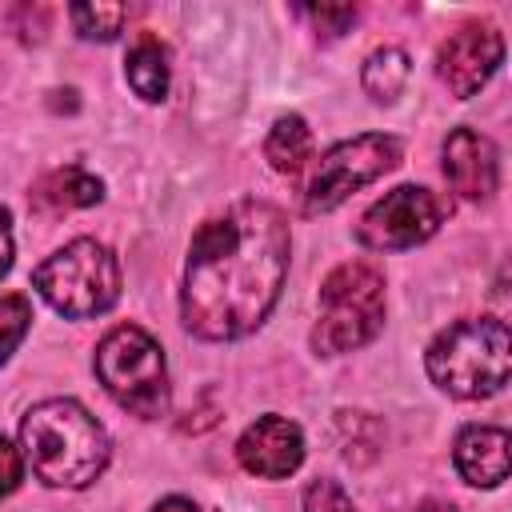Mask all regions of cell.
Returning <instances> with one entry per match:
<instances>
[{
  "mask_svg": "<svg viewBox=\"0 0 512 512\" xmlns=\"http://www.w3.org/2000/svg\"><path fill=\"white\" fill-rule=\"evenodd\" d=\"M288 252V216L268 200H240L204 220L188 244L184 264V328L216 344L256 332L280 296Z\"/></svg>",
  "mask_w": 512,
  "mask_h": 512,
  "instance_id": "obj_1",
  "label": "cell"
},
{
  "mask_svg": "<svg viewBox=\"0 0 512 512\" xmlns=\"http://www.w3.org/2000/svg\"><path fill=\"white\" fill-rule=\"evenodd\" d=\"M20 456L48 488H88L112 456L104 424L76 400H40L20 420Z\"/></svg>",
  "mask_w": 512,
  "mask_h": 512,
  "instance_id": "obj_2",
  "label": "cell"
},
{
  "mask_svg": "<svg viewBox=\"0 0 512 512\" xmlns=\"http://www.w3.org/2000/svg\"><path fill=\"white\" fill-rule=\"evenodd\" d=\"M424 368L432 376V384L456 400H484L496 396L508 384V368H512V336L508 324L496 316H480V320H456L452 328H444L428 352H424Z\"/></svg>",
  "mask_w": 512,
  "mask_h": 512,
  "instance_id": "obj_3",
  "label": "cell"
},
{
  "mask_svg": "<svg viewBox=\"0 0 512 512\" xmlns=\"http://www.w3.org/2000/svg\"><path fill=\"white\" fill-rule=\"evenodd\" d=\"M384 328V272L372 260H348L320 284V316L312 348L320 356H344L364 348Z\"/></svg>",
  "mask_w": 512,
  "mask_h": 512,
  "instance_id": "obj_4",
  "label": "cell"
},
{
  "mask_svg": "<svg viewBox=\"0 0 512 512\" xmlns=\"http://www.w3.org/2000/svg\"><path fill=\"white\" fill-rule=\"evenodd\" d=\"M32 288L52 312L68 320H88V316L108 312L120 300V264L108 244L80 236L56 248L32 272Z\"/></svg>",
  "mask_w": 512,
  "mask_h": 512,
  "instance_id": "obj_5",
  "label": "cell"
},
{
  "mask_svg": "<svg viewBox=\"0 0 512 512\" xmlns=\"http://www.w3.org/2000/svg\"><path fill=\"white\" fill-rule=\"evenodd\" d=\"M96 380L104 392L132 416L140 420H160L172 404L168 388V364L164 348L140 328V324H120L96 344Z\"/></svg>",
  "mask_w": 512,
  "mask_h": 512,
  "instance_id": "obj_6",
  "label": "cell"
},
{
  "mask_svg": "<svg viewBox=\"0 0 512 512\" xmlns=\"http://www.w3.org/2000/svg\"><path fill=\"white\" fill-rule=\"evenodd\" d=\"M400 160H404V144L396 136H384V132H364V136L332 144L308 168V176L300 184V212L304 216H320V212L340 208L352 192L376 184Z\"/></svg>",
  "mask_w": 512,
  "mask_h": 512,
  "instance_id": "obj_7",
  "label": "cell"
},
{
  "mask_svg": "<svg viewBox=\"0 0 512 512\" xmlns=\"http://www.w3.org/2000/svg\"><path fill=\"white\" fill-rule=\"evenodd\" d=\"M448 212L452 204L440 192L420 184H400L360 216L356 240L372 252H404L432 240Z\"/></svg>",
  "mask_w": 512,
  "mask_h": 512,
  "instance_id": "obj_8",
  "label": "cell"
},
{
  "mask_svg": "<svg viewBox=\"0 0 512 512\" xmlns=\"http://www.w3.org/2000/svg\"><path fill=\"white\" fill-rule=\"evenodd\" d=\"M500 60H504V36L496 32V24L468 20V24H460L440 44L436 72H440V80L448 84V92L456 100H468V96H476L492 80V72L500 68Z\"/></svg>",
  "mask_w": 512,
  "mask_h": 512,
  "instance_id": "obj_9",
  "label": "cell"
},
{
  "mask_svg": "<svg viewBox=\"0 0 512 512\" xmlns=\"http://www.w3.org/2000/svg\"><path fill=\"white\" fill-rule=\"evenodd\" d=\"M236 460L260 480H284L304 464V432L288 416H260L236 440Z\"/></svg>",
  "mask_w": 512,
  "mask_h": 512,
  "instance_id": "obj_10",
  "label": "cell"
},
{
  "mask_svg": "<svg viewBox=\"0 0 512 512\" xmlns=\"http://www.w3.org/2000/svg\"><path fill=\"white\" fill-rule=\"evenodd\" d=\"M444 176L456 196L464 200H488L500 188V152L496 144L476 128H456L444 140Z\"/></svg>",
  "mask_w": 512,
  "mask_h": 512,
  "instance_id": "obj_11",
  "label": "cell"
},
{
  "mask_svg": "<svg viewBox=\"0 0 512 512\" xmlns=\"http://www.w3.org/2000/svg\"><path fill=\"white\" fill-rule=\"evenodd\" d=\"M452 464L472 488H500L508 480V432L496 424H468L456 436Z\"/></svg>",
  "mask_w": 512,
  "mask_h": 512,
  "instance_id": "obj_12",
  "label": "cell"
},
{
  "mask_svg": "<svg viewBox=\"0 0 512 512\" xmlns=\"http://www.w3.org/2000/svg\"><path fill=\"white\" fill-rule=\"evenodd\" d=\"M100 200H104V180L92 176L80 164H68V168H56V172L40 176L28 192V204L40 216H64V212H76V208H92Z\"/></svg>",
  "mask_w": 512,
  "mask_h": 512,
  "instance_id": "obj_13",
  "label": "cell"
},
{
  "mask_svg": "<svg viewBox=\"0 0 512 512\" xmlns=\"http://www.w3.org/2000/svg\"><path fill=\"white\" fill-rule=\"evenodd\" d=\"M168 48L156 40V36H140L132 48H128V60H124V80L132 84V92L148 104L164 100L168 96Z\"/></svg>",
  "mask_w": 512,
  "mask_h": 512,
  "instance_id": "obj_14",
  "label": "cell"
},
{
  "mask_svg": "<svg viewBox=\"0 0 512 512\" xmlns=\"http://www.w3.org/2000/svg\"><path fill=\"white\" fill-rule=\"evenodd\" d=\"M264 156H268V164H272L280 176H296V172H304V164L312 160V132H308L304 116H296V112L280 116V120L268 128Z\"/></svg>",
  "mask_w": 512,
  "mask_h": 512,
  "instance_id": "obj_15",
  "label": "cell"
},
{
  "mask_svg": "<svg viewBox=\"0 0 512 512\" xmlns=\"http://www.w3.org/2000/svg\"><path fill=\"white\" fill-rule=\"evenodd\" d=\"M408 72H412L408 52L384 44V48H376V52L364 60V68H360V84H364L368 100H376V104H396V96H400L404 84H408Z\"/></svg>",
  "mask_w": 512,
  "mask_h": 512,
  "instance_id": "obj_16",
  "label": "cell"
},
{
  "mask_svg": "<svg viewBox=\"0 0 512 512\" xmlns=\"http://www.w3.org/2000/svg\"><path fill=\"white\" fill-rule=\"evenodd\" d=\"M68 16L84 40H116L128 20V8L124 4H72Z\"/></svg>",
  "mask_w": 512,
  "mask_h": 512,
  "instance_id": "obj_17",
  "label": "cell"
},
{
  "mask_svg": "<svg viewBox=\"0 0 512 512\" xmlns=\"http://www.w3.org/2000/svg\"><path fill=\"white\" fill-rule=\"evenodd\" d=\"M32 328V304L28 296L12 292V296H0V364L20 348V340L28 336Z\"/></svg>",
  "mask_w": 512,
  "mask_h": 512,
  "instance_id": "obj_18",
  "label": "cell"
},
{
  "mask_svg": "<svg viewBox=\"0 0 512 512\" xmlns=\"http://www.w3.org/2000/svg\"><path fill=\"white\" fill-rule=\"evenodd\" d=\"M304 512H356V504L336 480H312L304 488Z\"/></svg>",
  "mask_w": 512,
  "mask_h": 512,
  "instance_id": "obj_19",
  "label": "cell"
},
{
  "mask_svg": "<svg viewBox=\"0 0 512 512\" xmlns=\"http://www.w3.org/2000/svg\"><path fill=\"white\" fill-rule=\"evenodd\" d=\"M300 16H308L316 28H324L320 36H340L356 20V8L352 4H320V8H300Z\"/></svg>",
  "mask_w": 512,
  "mask_h": 512,
  "instance_id": "obj_20",
  "label": "cell"
},
{
  "mask_svg": "<svg viewBox=\"0 0 512 512\" xmlns=\"http://www.w3.org/2000/svg\"><path fill=\"white\" fill-rule=\"evenodd\" d=\"M20 480H24V456H20V448H12L0 436V500L12 496L20 488Z\"/></svg>",
  "mask_w": 512,
  "mask_h": 512,
  "instance_id": "obj_21",
  "label": "cell"
},
{
  "mask_svg": "<svg viewBox=\"0 0 512 512\" xmlns=\"http://www.w3.org/2000/svg\"><path fill=\"white\" fill-rule=\"evenodd\" d=\"M12 268V216L0 204V276Z\"/></svg>",
  "mask_w": 512,
  "mask_h": 512,
  "instance_id": "obj_22",
  "label": "cell"
},
{
  "mask_svg": "<svg viewBox=\"0 0 512 512\" xmlns=\"http://www.w3.org/2000/svg\"><path fill=\"white\" fill-rule=\"evenodd\" d=\"M152 512H200V508H196L192 500H184V496H164Z\"/></svg>",
  "mask_w": 512,
  "mask_h": 512,
  "instance_id": "obj_23",
  "label": "cell"
},
{
  "mask_svg": "<svg viewBox=\"0 0 512 512\" xmlns=\"http://www.w3.org/2000/svg\"><path fill=\"white\" fill-rule=\"evenodd\" d=\"M416 512H456V508H452V504H444V500H424Z\"/></svg>",
  "mask_w": 512,
  "mask_h": 512,
  "instance_id": "obj_24",
  "label": "cell"
}]
</instances>
